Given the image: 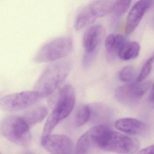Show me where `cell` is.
Returning <instances> with one entry per match:
<instances>
[{
	"label": "cell",
	"instance_id": "cell-1",
	"mask_svg": "<svg viewBox=\"0 0 154 154\" xmlns=\"http://www.w3.org/2000/svg\"><path fill=\"white\" fill-rule=\"evenodd\" d=\"M94 144L105 151L119 154H132L140 148L139 142L119 132L113 131L103 125L91 129Z\"/></svg>",
	"mask_w": 154,
	"mask_h": 154
},
{
	"label": "cell",
	"instance_id": "cell-2",
	"mask_svg": "<svg viewBox=\"0 0 154 154\" xmlns=\"http://www.w3.org/2000/svg\"><path fill=\"white\" fill-rule=\"evenodd\" d=\"M72 66V63L68 60L51 63L37 80L33 91L41 99L51 96L67 78Z\"/></svg>",
	"mask_w": 154,
	"mask_h": 154
},
{
	"label": "cell",
	"instance_id": "cell-3",
	"mask_svg": "<svg viewBox=\"0 0 154 154\" xmlns=\"http://www.w3.org/2000/svg\"><path fill=\"white\" fill-rule=\"evenodd\" d=\"M75 91L70 84L63 86L58 91L54 100H49L53 110L47 120L43 130V135L48 136L61 121L70 114L75 104Z\"/></svg>",
	"mask_w": 154,
	"mask_h": 154
},
{
	"label": "cell",
	"instance_id": "cell-4",
	"mask_svg": "<svg viewBox=\"0 0 154 154\" xmlns=\"http://www.w3.org/2000/svg\"><path fill=\"white\" fill-rule=\"evenodd\" d=\"M73 46V39L71 37L57 38L44 45L37 52L33 60L36 63L59 61L71 53Z\"/></svg>",
	"mask_w": 154,
	"mask_h": 154
},
{
	"label": "cell",
	"instance_id": "cell-5",
	"mask_svg": "<svg viewBox=\"0 0 154 154\" xmlns=\"http://www.w3.org/2000/svg\"><path fill=\"white\" fill-rule=\"evenodd\" d=\"M1 131L10 141L23 146H28L32 140L30 128L21 116H10L2 122Z\"/></svg>",
	"mask_w": 154,
	"mask_h": 154
},
{
	"label": "cell",
	"instance_id": "cell-6",
	"mask_svg": "<svg viewBox=\"0 0 154 154\" xmlns=\"http://www.w3.org/2000/svg\"><path fill=\"white\" fill-rule=\"evenodd\" d=\"M41 100L34 91L8 94L0 98V109L7 112L18 111L33 106Z\"/></svg>",
	"mask_w": 154,
	"mask_h": 154
},
{
	"label": "cell",
	"instance_id": "cell-7",
	"mask_svg": "<svg viewBox=\"0 0 154 154\" xmlns=\"http://www.w3.org/2000/svg\"><path fill=\"white\" fill-rule=\"evenodd\" d=\"M150 87V81L128 84L116 88L115 97L118 100L123 103H132L140 100Z\"/></svg>",
	"mask_w": 154,
	"mask_h": 154
},
{
	"label": "cell",
	"instance_id": "cell-8",
	"mask_svg": "<svg viewBox=\"0 0 154 154\" xmlns=\"http://www.w3.org/2000/svg\"><path fill=\"white\" fill-rule=\"evenodd\" d=\"M41 144L51 154H71L73 148L72 142L68 137L57 134L41 139Z\"/></svg>",
	"mask_w": 154,
	"mask_h": 154
},
{
	"label": "cell",
	"instance_id": "cell-9",
	"mask_svg": "<svg viewBox=\"0 0 154 154\" xmlns=\"http://www.w3.org/2000/svg\"><path fill=\"white\" fill-rule=\"evenodd\" d=\"M153 1L141 0L137 2L131 8L127 17L125 27L127 35L132 33L140 23L145 13L152 6Z\"/></svg>",
	"mask_w": 154,
	"mask_h": 154
},
{
	"label": "cell",
	"instance_id": "cell-10",
	"mask_svg": "<svg viewBox=\"0 0 154 154\" xmlns=\"http://www.w3.org/2000/svg\"><path fill=\"white\" fill-rule=\"evenodd\" d=\"M105 35V28L102 25H95L89 27L85 32L83 37L85 52L97 53Z\"/></svg>",
	"mask_w": 154,
	"mask_h": 154
},
{
	"label": "cell",
	"instance_id": "cell-11",
	"mask_svg": "<svg viewBox=\"0 0 154 154\" xmlns=\"http://www.w3.org/2000/svg\"><path fill=\"white\" fill-rule=\"evenodd\" d=\"M124 36L120 34H111L105 40L106 57L109 62H114L118 57L119 52L127 42Z\"/></svg>",
	"mask_w": 154,
	"mask_h": 154
},
{
	"label": "cell",
	"instance_id": "cell-12",
	"mask_svg": "<svg viewBox=\"0 0 154 154\" xmlns=\"http://www.w3.org/2000/svg\"><path fill=\"white\" fill-rule=\"evenodd\" d=\"M115 127L122 132L131 135H140L146 129L142 122L132 118L119 119L115 122Z\"/></svg>",
	"mask_w": 154,
	"mask_h": 154
},
{
	"label": "cell",
	"instance_id": "cell-13",
	"mask_svg": "<svg viewBox=\"0 0 154 154\" xmlns=\"http://www.w3.org/2000/svg\"><path fill=\"white\" fill-rule=\"evenodd\" d=\"M114 2L113 1H94L87 5L94 17L97 19L112 12Z\"/></svg>",
	"mask_w": 154,
	"mask_h": 154
},
{
	"label": "cell",
	"instance_id": "cell-14",
	"mask_svg": "<svg viewBox=\"0 0 154 154\" xmlns=\"http://www.w3.org/2000/svg\"><path fill=\"white\" fill-rule=\"evenodd\" d=\"M48 109L45 106H39L34 108L21 116L29 128L42 122L47 116Z\"/></svg>",
	"mask_w": 154,
	"mask_h": 154
},
{
	"label": "cell",
	"instance_id": "cell-15",
	"mask_svg": "<svg viewBox=\"0 0 154 154\" xmlns=\"http://www.w3.org/2000/svg\"><path fill=\"white\" fill-rule=\"evenodd\" d=\"M96 19L93 16L88 5L83 7L78 12L75 20L74 27L76 30H80L87 26L92 25Z\"/></svg>",
	"mask_w": 154,
	"mask_h": 154
},
{
	"label": "cell",
	"instance_id": "cell-16",
	"mask_svg": "<svg viewBox=\"0 0 154 154\" xmlns=\"http://www.w3.org/2000/svg\"><path fill=\"white\" fill-rule=\"evenodd\" d=\"M140 47L137 42H127L119 52L118 57L124 61L137 58L140 52Z\"/></svg>",
	"mask_w": 154,
	"mask_h": 154
},
{
	"label": "cell",
	"instance_id": "cell-17",
	"mask_svg": "<svg viewBox=\"0 0 154 154\" xmlns=\"http://www.w3.org/2000/svg\"><path fill=\"white\" fill-rule=\"evenodd\" d=\"M93 143L91 130L84 133L77 141L76 150L78 154H86Z\"/></svg>",
	"mask_w": 154,
	"mask_h": 154
},
{
	"label": "cell",
	"instance_id": "cell-18",
	"mask_svg": "<svg viewBox=\"0 0 154 154\" xmlns=\"http://www.w3.org/2000/svg\"><path fill=\"white\" fill-rule=\"evenodd\" d=\"M137 73L135 67L127 66L121 70L119 74V79L123 82L128 84L135 82L137 78Z\"/></svg>",
	"mask_w": 154,
	"mask_h": 154
},
{
	"label": "cell",
	"instance_id": "cell-19",
	"mask_svg": "<svg viewBox=\"0 0 154 154\" xmlns=\"http://www.w3.org/2000/svg\"><path fill=\"white\" fill-rule=\"evenodd\" d=\"M91 115L89 105H85L80 108L76 114L75 124L78 127L84 125L88 121Z\"/></svg>",
	"mask_w": 154,
	"mask_h": 154
},
{
	"label": "cell",
	"instance_id": "cell-20",
	"mask_svg": "<svg viewBox=\"0 0 154 154\" xmlns=\"http://www.w3.org/2000/svg\"><path fill=\"white\" fill-rule=\"evenodd\" d=\"M131 3V1L128 0L114 2L112 12L115 17L118 18L123 15L128 10Z\"/></svg>",
	"mask_w": 154,
	"mask_h": 154
},
{
	"label": "cell",
	"instance_id": "cell-21",
	"mask_svg": "<svg viewBox=\"0 0 154 154\" xmlns=\"http://www.w3.org/2000/svg\"><path fill=\"white\" fill-rule=\"evenodd\" d=\"M154 63V55H152L146 61L141 68L139 74L138 75L137 82H143L150 74L153 67Z\"/></svg>",
	"mask_w": 154,
	"mask_h": 154
},
{
	"label": "cell",
	"instance_id": "cell-22",
	"mask_svg": "<svg viewBox=\"0 0 154 154\" xmlns=\"http://www.w3.org/2000/svg\"><path fill=\"white\" fill-rule=\"evenodd\" d=\"M97 53H85L82 60V65L85 68L90 67L95 60Z\"/></svg>",
	"mask_w": 154,
	"mask_h": 154
},
{
	"label": "cell",
	"instance_id": "cell-23",
	"mask_svg": "<svg viewBox=\"0 0 154 154\" xmlns=\"http://www.w3.org/2000/svg\"><path fill=\"white\" fill-rule=\"evenodd\" d=\"M154 146L153 145L141 149L137 154H154Z\"/></svg>",
	"mask_w": 154,
	"mask_h": 154
},
{
	"label": "cell",
	"instance_id": "cell-24",
	"mask_svg": "<svg viewBox=\"0 0 154 154\" xmlns=\"http://www.w3.org/2000/svg\"><path fill=\"white\" fill-rule=\"evenodd\" d=\"M149 102L152 103H154V89H153V85L151 86V89H150V93L149 95Z\"/></svg>",
	"mask_w": 154,
	"mask_h": 154
},
{
	"label": "cell",
	"instance_id": "cell-25",
	"mask_svg": "<svg viewBox=\"0 0 154 154\" xmlns=\"http://www.w3.org/2000/svg\"><path fill=\"white\" fill-rule=\"evenodd\" d=\"M24 154H33L32 152H26V153H24Z\"/></svg>",
	"mask_w": 154,
	"mask_h": 154
},
{
	"label": "cell",
	"instance_id": "cell-26",
	"mask_svg": "<svg viewBox=\"0 0 154 154\" xmlns=\"http://www.w3.org/2000/svg\"><path fill=\"white\" fill-rule=\"evenodd\" d=\"M0 154H2L1 153H0Z\"/></svg>",
	"mask_w": 154,
	"mask_h": 154
}]
</instances>
